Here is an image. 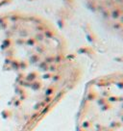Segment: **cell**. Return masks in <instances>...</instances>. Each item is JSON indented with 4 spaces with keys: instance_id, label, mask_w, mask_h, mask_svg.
I'll return each instance as SVG.
<instances>
[{
    "instance_id": "cell-1",
    "label": "cell",
    "mask_w": 123,
    "mask_h": 131,
    "mask_svg": "<svg viewBox=\"0 0 123 131\" xmlns=\"http://www.w3.org/2000/svg\"><path fill=\"white\" fill-rule=\"evenodd\" d=\"M43 32L19 14L0 15V131H24L44 70Z\"/></svg>"
},
{
    "instance_id": "cell-2",
    "label": "cell",
    "mask_w": 123,
    "mask_h": 131,
    "mask_svg": "<svg viewBox=\"0 0 123 131\" xmlns=\"http://www.w3.org/2000/svg\"><path fill=\"white\" fill-rule=\"evenodd\" d=\"M5 0H0V3H2V2H4Z\"/></svg>"
}]
</instances>
